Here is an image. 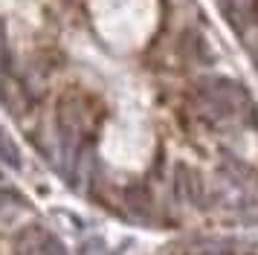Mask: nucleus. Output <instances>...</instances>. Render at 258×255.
<instances>
[{
	"mask_svg": "<svg viewBox=\"0 0 258 255\" xmlns=\"http://www.w3.org/2000/svg\"><path fill=\"white\" fill-rule=\"evenodd\" d=\"M177 192L200 206L203 203V183H200L198 171H191L188 165H177Z\"/></svg>",
	"mask_w": 258,
	"mask_h": 255,
	"instance_id": "nucleus-5",
	"label": "nucleus"
},
{
	"mask_svg": "<svg viewBox=\"0 0 258 255\" xmlns=\"http://www.w3.org/2000/svg\"><path fill=\"white\" fill-rule=\"evenodd\" d=\"M122 200H125V209L137 220H148L154 215V203H151V195L145 185H131L122 192Z\"/></svg>",
	"mask_w": 258,
	"mask_h": 255,
	"instance_id": "nucleus-4",
	"label": "nucleus"
},
{
	"mask_svg": "<svg viewBox=\"0 0 258 255\" xmlns=\"http://www.w3.org/2000/svg\"><path fill=\"white\" fill-rule=\"evenodd\" d=\"M82 255H105V241L102 238H93V241L82 243Z\"/></svg>",
	"mask_w": 258,
	"mask_h": 255,
	"instance_id": "nucleus-7",
	"label": "nucleus"
},
{
	"mask_svg": "<svg viewBox=\"0 0 258 255\" xmlns=\"http://www.w3.org/2000/svg\"><path fill=\"white\" fill-rule=\"evenodd\" d=\"M246 52H249V61H252V67L258 70V35H255V38H246Z\"/></svg>",
	"mask_w": 258,
	"mask_h": 255,
	"instance_id": "nucleus-8",
	"label": "nucleus"
},
{
	"mask_svg": "<svg viewBox=\"0 0 258 255\" xmlns=\"http://www.w3.org/2000/svg\"><path fill=\"white\" fill-rule=\"evenodd\" d=\"M0 162L9 165V168H21L24 160H21V148L15 145V139L0 128Z\"/></svg>",
	"mask_w": 258,
	"mask_h": 255,
	"instance_id": "nucleus-6",
	"label": "nucleus"
},
{
	"mask_svg": "<svg viewBox=\"0 0 258 255\" xmlns=\"http://www.w3.org/2000/svg\"><path fill=\"white\" fill-rule=\"evenodd\" d=\"M246 104H249V96L246 90L232 79H206L200 81L198 87V107L200 113L212 119V122H221L226 116L241 113Z\"/></svg>",
	"mask_w": 258,
	"mask_h": 255,
	"instance_id": "nucleus-1",
	"label": "nucleus"
},
{
	"mask_svg": "<svg viewBox=\"0 0 258 255\" xmlns=\"http://www.w3.org/2000/svg\"><path fill=\"white\" fill-rule=\"evenodd\" d=\"M226 23L238 35H246L258 21V0H218Z\"/></svg>",
	"mask_w": 258,
	"mask_h": 255,
	"instance_id": "nucleus-3",
	"label": "nucleus"
},
{
	"mask_svg": "<svg viewBox=\"0 0 258 255\" xmlns=\"http://www.w3.org/2000/svg\"><path fill=\"white\" fill-rule=\"evenodd\" d=\"M15 255H67V249L58 243L55 235H49L44 226H26L18 241H15Z\"/></svg>",
	"mask_w": 258,
	"mask_h": 255,
	"instance_id": "nucleus-2",
	"label": "nucleus"
}]
</instances>
